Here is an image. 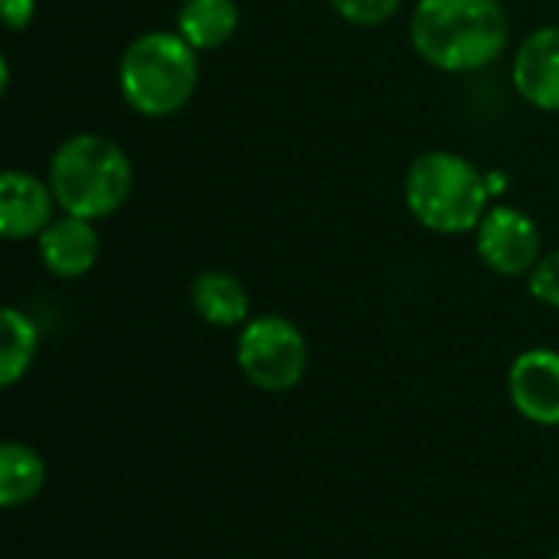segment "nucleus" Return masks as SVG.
<instances>
[{"label":"nucleus","instance_id":"nucleus-1","mask_svg":"<svg viewBox=\"0 0 559 559\" xmlns=\"http://www.w3.org/2000/svg\"><path fill=\"white\" fill-rule=\"evenodd\" d=\"M409 43L432 69L475 72L508 46V13L498 0H419Z\"/></svg>","mask_w":559,"mask_h":559},{"label":"nucleus","instance_id":"nucleus-2","mask_svg":"<svg viewBox=\"0 0 559 559\" xmlns=\"http://www.w3.org/2000/svg\"><path fill=\"white\" fill-rule=\"evenodd\" d=\"M131 160L105 134H72L49 160V187L62 213L79 219L115 216L131 197Z\"/></svg>","mask_w":559,"mask_h":559},{"label":"nucleus","instance_id":"nucleus-3","mask_svg":"<svg viewBox=\"0 0 559 559\" xmlns=\"http://www.w3.org/2000/svg\"><path fill=\"white\" fill-rule=\"evenodd\" d=\"M406 206L413 219L432 233L459 236L478 229L491 210L488 177L452 151H426L406 170Z\"/></svg>","mask_w":559,"mask_h":559},{"label":"nucleus","instance_id":"nucleus-4","mask_svg":"<svg viewBox=\"0 0 559 559\" xmlns=\"http://www.w3.org/2000/svg\"><path fill=\"white\" fill-rule=\"evenodd\" d=\"M197 82V49L180 33H144L118 62L121 95L128 108L144 118L177 115L193 98Z\"/></svg>","mask_w":559,"mask_h":559},{"label":"nucleus","instance_id":"nucleus-5","mask_svg":"<svg viewBox=\"0 0 559 559\" xmlns=\"http://www.w3.org/2000/svg\"><path fill=\"white\" fill-rule=\"evenodd\" d=\"M236 364L255 390L288 393L308 373V341L295 321L282 314H259L239 328Z\"/></svg>","mask_w":559,"mask_h":559},{"label":"nucleus","instance_id":"nucleus-6","mask_svg":"<svg viewBox=\"0 0 559 559\" xmlns=\"http://www.w3.org/2000/svg\"><path fill=\"white\" fill-rule=\"evenodd\" d=\"M475 246L481 262L504 278L531 275L544 255L537 223L514 206H491L475 229Z\"/></svg>","mask_w":559,"mask_h":559},{"label":"nucleus","instance_id":"nucleus-7","mask_svg":"<svg viewBox=\"0 0 559 559\" xmlns=\"http://www.w3.org/2000/svg\"><path fill=\"white\" fill-rule=\"evenodd\" d=\"M508 396L524 419L559 426V350L531 347L518 354L508 370Z\"/></svg>","mask_w":559,"mask_h":559},{"label":"nucleus","instance_id":"nucleus-8","mask_svg":"<svg viewBox=\"0 0 559 559\" xmlns=\"http://www.w3.org/2000/svg\"><path fill=\"white\" fill-rule=\"evenodd\" d=\"M56 193L49 180L43 183L39 177L26 170H7L0 177V233L13 242L39 236L56 216H52Z\"/></svg>","mask_w":559,"mask_h":559},{"label":"nucleus","instance_id":"nucleus-9","mask_svg":"<svg viewBox=\"0 0 559 559\" xmlns=\"http://www.w3.org/2000/svg\"><path fill=\"white\" fill-rule=\"evenodd\" d=\"M39 259L46 265V272H52L56 278H82L95 269L102 242L98 233L92 226V219H79V216H56L39 236Z\"/></svg>","mask_w":559,"mask_h":559},{"label":"nucleus","instance_id":"nucleus-10","mask_svg":"<svg viewBox=\"0 0 559 559\" xmlns=\"http://www.w3.org/2000/svg\"><path fill=\"white\" fill-rule=\"evenodd\" d=\"M514 85L534 108L559 111V26H540L521 43Z\"/></svg>","mask_w":559,"mask_h":559},{"label":"nucleus","instance_id":"nucleus-11","mask_svg":"<svg viewBox=\"0 0 559 559\" xmlns=\"http://www.w3.org/2000/svg\"><path fill=\"white\" fill-rule=\"evenodd\" d=\"M190 301L210 328H242L249 321V292L226 269H206L190 285Z\"/></svg>","mask_w":559,"mask_h":559},{"label":"nucleus","instance_id":"nucleus-12","mask_svg":"<svg viewBox=\"0 0 559 559\" xmlns=\"http://www.w3.org/2000/svg\"><path fill=\"white\" fill-rule=\"evenodd\" d=\"M239 29V7L236 0H183L177 13V33L197 49H219Z\"/></svg>","mask_w":559,"mask_h":559},{"label":"nucleus","instance_id":"nucleus-13","mask_svg":"<svg viewBox=\"0 0 559 559\" xmlns=\"http://www.w3.org/2000/svg\"><path fill=\"white\" fill-rule=\"evenodd\" d=\"M46 485V462L26 442H3L0 445V504L16 511L29 504Z\"/></svg>","mask_w":559,"mask_h":559},{"label":"nucleus","instance_id":"nucleus-14","mask_svg":"<svg viewBox=\"0 0 559 559\" xmlns=\"http://www.w3.org/2000/svg\"><path fill=\"white\" fill-rule=\"evenodd\" d=\"M39 350V331L20 308H3L0 318V386H16L33 367Z\"/></svg>","mask_w":559,"mask_h":559},{"label":"nucleus","instance_id":"nucleus-15","mask_svg":"<svg viewBox=\"0 0 559 559\" xmlns=\"http://www.w3.org/2000/svg\"><path fill=\"white\" fill-rule=\"evenodd\" d=\"M331 7L354 26H380L400 10V0H331Z\"/></svg>","mask_w":559,"mask_h":559},{"label":"nucleus","instance_id":"nucleus-16","mask_svg":"<svg viewBox=\"0 0 559 559\" xmlns=\"http://www.w3.org/2000/svg\"><path fill=\"white\" fill-rule=\"evenodd\" d=\"M527 288L540 305L559 308V249L540 255V262L527 275Z\"/></svg>","mask_w":559,"mask_h":559},{"label":"nucleus","instance_id":"nucleus-17","mask_svg":"<svg viewBox=\"0 0 559 559\" xmlns=\"http://www.w3.org/2000/svg\"><path fill=\"white\" fill-rule=\"evenodd\" d=\"M0 10H3L7 29H23V26H29V20L36 13V0H0Z\"/></svg>","mask_w":559,"mask_h":559},{"label":"nucleus","instance_id":"nucleus-18","mask_svg":"<svg viewBox=\"0 0 559 559\" xmlns=\"http://www.w3.org/2000/svg\"><path fill=\"white\" fill-rule=\"evenodd\" d=\"M550 559H559V550H557V554H554V557H550Z\"/></svg>","mask_w":559,"mask_h":559}]
</instances>
